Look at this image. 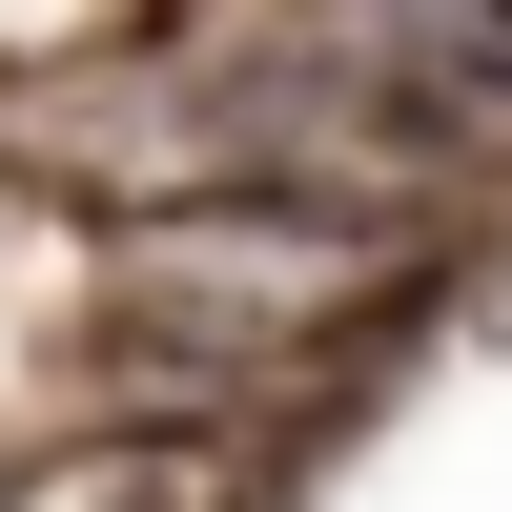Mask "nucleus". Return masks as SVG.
Segmentation results:
<instances>
[{"mask_svg":"<svg viewBox=\"0 0 512 512\" xmlns=\"http://www.w3.org/2000/svg\"><path fill=\"white\" fill-rule=\"evenodd\" d=\"M369 287H390V226H369V205L226 185V205H144V226H123L103 349L164 369V390H267V369H308Z\"/></svg>","mask_w":512,"mask_h":512,"instance_id":"f257e3e1","label":"nucleus"},{"mask_svg":"<svg viewBox=\"0 0 512 512\" xmlns=\"http://www.w3.org/2000/svg\"><path fill=\"white\" fill-rule=\"evenodd\" d=\"M492 21H512V0H492Z\"/></svg>","mask_w":512,"mask_h":512,"instance_id":"7ed1b4c3","label":"nucleus"},{"mask_svg":"<svg viewBox=\"0 0 512 512\" xmlns=\"http://www.w3.org/2000/svg\"><path fill=\"white\" fill-rule=\"evenodd\" d=\"M0 512H226V451L205 431H103V451H41Z\"/></svg>","mask_w":512,"mask_h":512,"instance_id":"f03ea898","label":"nucleus"}]
</instances>
